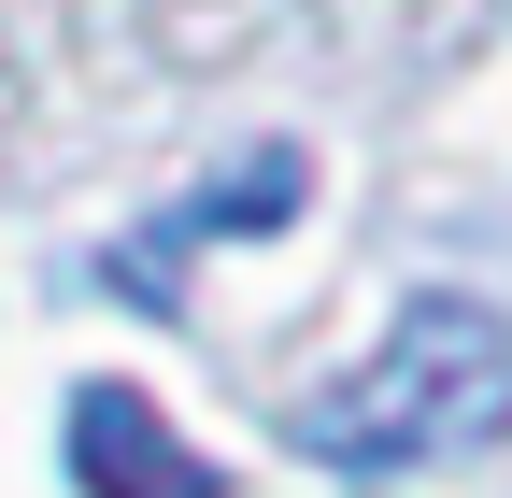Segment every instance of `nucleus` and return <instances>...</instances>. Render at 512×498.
Listing matches in <instances>:
<instances>
[{
	"label": "nucleus",
	"mask_w": 512,
	"mask_h": 498,
	"mask_svg": "<svg viewBox=\"0 0 512 498\" xmlns=\"http://www.w3.org/2000/svg\"><path fill=\"white\" fill-rule=\"evenodd\" d=\"M72 498H228V470L143 385H72Z\"/></svg>",
	"instance_id": "3"
},
{
	"label": "nucleus",
	"mask_w": 512,
	"mask_h": 498,
	"mask_svg": "<svg viewBox=\"0 0 512 498\" xmlns=\"http://www.w3.org/2000/svg\"><path fill=\"white\" fill-rule=\"evenodd\" d=\"M299 200H313V157H299V143H242L214 185H185V200H171L143 242H114V271H100V285H114V299H143V314H185V257H200V242H228V228H285Z\"/></svg>",
	"instance_id": "2"
},
{
	"label": "nucleus",
	"mask_w": 512,
	"mask_h": 498,
	"mask_svg": "<svg viewBox=\"0 0 512 498\" xmlns=\"http://www.w3.org/2000/svg\"><path fill=\"white\" fill-rule=\"evenodd\" d=\"M512 427V314L470 285H413L399 328H384L342 385H299L285 399V442L328 470V484H399L441 470Z\"/></svg>",
	"instance_id": "1"
}]
</instances>
